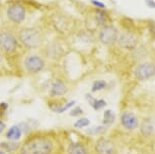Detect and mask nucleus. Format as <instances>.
<instances>
[{"label": "nucleus", "instance_id": "obj_1", "mask_svg": "<svg viewBox=\"0 0 155 154\" xmlns=\"http://www.w3.org/2000/svg\"><path fill=\"white\" fill-rule=\"evenodd\" d=\"M57 140L53 134L34 133L20 144L18 154H55Z\"/></svg>", "mask_w": 155, "mask_h": 154}, {"label": "nucleus", "instance_id": "obj_2", "mask_svg": "<svg viewBox=\"0 0 155 154\" xmlns=\"http://www.w3.org/2000/svg\"><path fill=\"white\" fill-rule=\"evenodd\" d=\"M92 147L94 154H118L119 150L116 142L106 135L96 138Z\"/></svg>", "mask_w": 155, "mask_h": 154}, {"label": "nucleus", "instance_id": "obj_3", "mask_svg": "<svg viewBox=\"0 0 155 154\" xmlns=\"http://www.w3.org/2000/svg\"><path fill=\"white\" fill-rule=\"evenodd\" d=\"M120 125L128 132H134L139 130L141 122L136 114L130 111H124L120 115Z\"/></svg>", "mask_w": 155, "mask_h": 154}, {"label": "nucleus", "instance_id": "obj_4", "mask_svg": "<svg viewBox=\"0 0 155 154\" xmlns=\"http://www.w3.org/2000/svg\"><path fill=\"white\" fill-rule=\"evenodd\" d=\"M19 39L25 47L30 49L38 48L42 43L39 31L35 28H25L19 33Z\"/></svg>", "mask_w": 155, "mask_h": 154}, {"label": "nucleus", "instance_id": "obj_5", "mask_svg": "<svg viewBox=\"0 0 155 154\" xmlns=\"http://www.w3.org/2000/svg\"><path fill=\"white\" fill-rule=\"evenodd\" d=\"M134 76L139 81H147L155 76V64L153 62L140 63L134 70Z\"/></svg>", "mask_w": 155, "mask_h": 154}, {"label": "nucleus", "instance_id": "obj_6", "mask_svg": "<svg viewBox=\"0 0 155 154\" xmlns=\"http://www.w3.org/2000/svg\"><path fill=\"white\" fill-rule=\"evenodd\" d=\"M66 151L68 154H94L93 147H90L87 142L79 139L70 140L67 145Z\"/></svg>", "mask_w": 155, "mask_h": 154}, {"label": "nucleus", "instance_id": "obj_7", "mask_svg": "<svg viewBox=\"0 0 155 154\" xmlns=\"http://www.w3.org/2000/svg\"><path fill=\"white\" fill-rule=\"evenodd\" d=\"M119 38V31L115 27L112 25H107L104 27L99 31L98 39L99 41L106 46L114 45L116 42H118Z\"/></svg>", "mask_w": 155, "mask_h": 154}, {"label": "nucleus", "instance_id": "obj_8", "mask_svg": "<svg viewBox=\"0 0 155 154\" xmlns=\"http://www.w3.org/2000/svg\"><path fill=\"white\" fill-rule=\"evenodd\" d=\"M23 65H25V70L28 72L36 74L44 69V67H45V61H44L43 58H41L38 55H30V56H28L25 59Z\"/></svg>", "mask_w": 155, "mask_h": 154}, {"label": "nucleus", "instance_id": "obj_9", "mask_svg": "<svg viewBox=\"0 0 155 154\" xmlns=\"http://www.w3.org/2000/svg\"><path fill=\"white\" fill-rule=\"evenodd\" d=\"M17 42L13 34L10 33H1L0 34V49L5 53H13L16 50Z\"/></svg>", "mask_w": 155, "mask_h": 154}, {"label": "nucleus", "instance_id": "obj_10", "mask_svg": "<svg viewBox=\"0 0 155 154\" xmlns=\"http://www.w3.org/2000/svg\"><path fill=\"white\" fill-rule=\"evenodd\" d=\"M138 37L131 31H124L118 38V43L126 50H133L138 45Z\"/></svg>", "mask_w": 155, "mask_h": 154}, {"label": "nucleus", "instance_id": "obj_11", "mask_svg": "<svg viewBox=\"0 0 155 154\" xmlns=\"http://www.w3.org/2000/svg\"><path fill=\"white\" fill-rule=\"evenodd\" d=\"M140 133L146 138H153L155 136V119L144 118L140 125Z\"/></svg>", "mask_w": 155, "mask_h": 154}, {"label": "nucleus", "instance_id": "obj_12", "mask_svg": "<svg viewBox=\"0 0 155 154\" xmlns=\"http://www.w3.org/2000/svg\"><path fill=\"white\" fill-rule=\"evenodd\" d=\"M7 16L11 21L16 22V24H19V22H21L22 20L25 19V8L19 4L12 5V6H10L9 8H8Z\"/></svg>", "mask_w": 155, "mask_h": 154}, {"label": "nucleus", "instance_id": "obj_13", "mask_svg": "<svg viewBox=\"0 0 155 154\" xmlns=\"http://www.w3.org/2000/svg\"><path fill=\"white\" fill-rule=\"evenodd\" d=\"M68 92V86L64 81L57 79L55 80L51 85V89H50V95L53 97H61L67 94Z\"/></svg>", "mask_w": 155, "mask_h": 154}, {"label": "nucleus", "instance_id": "obj_14", "mask_svg": "<svg viewBox=\"0 0 155 154\" xmlns=\"http://www.w3.org/2000/svg\"><path fill=\"white\" fill-rule=\"evenodd\" d=\"M85 98H86L88 104L92 107L93 110H94L95 112H99V111H101V110H104L107 106L106 100H102V98L94 97V95H93L92 93H87L85 95Z\"/></svg>", "mask_w": 155, "mask_h": 154}, {"label": "nucleus", "instance_id": "obj_15", "mask_svg": "<svg viewBox=\"0 0 155 154\" xmlns=\"http://www.w3.org/2000/svg\"><path fill=\"white\" fill-rule=\"evenodd\" d=\"M110 128L106 127L104 125L99 124V125H95V126H91L88 127L85 130V134L88 136H93V137H101V136H104L106 133L109 131Z\"/></svg>", "mask_w": 155, "mask_h": 154}, {"label": "nucleus", "instance_id": "obj_16", "mask_svg": "<svg viewBox=\"0 0 155 154\" xmlns=\"http://www.w3.org/2000/svg\"><path fill=\"white\" fill-rule=\"evenodd\" d=\"M21 136H22V129L18 125H14V126L10 127L6 131V133H5V138L7 140L13 142H17L18 140H20Z\"/></svg>", "mask_w": 155, "mask_h": 154}, {"label": "nucleus", "instance_id": "obj_17", "mask_svg": "<svg viewBox=\"0 0 155 154\" xmlns=\"http://www.w3.org/2000/svg\"><path fill=\"white\" fill-rule=\"evenodd\" d=\"M116 121H117V115L113 110H110V109L104 110V113H102V120H101L102 125H104V126L107 128H110L116 123Z\"/></svg>", "mask_w": 155, "mask_h": 154}, {"label": "nucleus", "instance_id": "obj_18", "mask_svg": "<svg viewBox=\"0 0 155 154\" xmlns=\"http://www.w3.org/2000/svg\"><path fill=\"white\" fill-rule=\"evenodd\" d=\"M20 147V144L17 143V142H13V141H4L0 143V149L5 151V152H12V151L18 150Z\"/></svg>", "mask_w": 155, "mask_h": 154}, {"label": "nucleus", "instance_id": "obj_19", "mask_svg": "<svg viewBox=\"0 0 155 154\" xmlns=\"http://www.w3.org/2000/svg\"><path fill=\"white\" fill-rule=\"evenodd\" d=\"M91 125V121L86 117H80L73 123V128L77 130H82V129H87Z\"/></svg>", "mask_w": 155, "mask_h": 154}, {"label": "nucleus", "instance_id": "obj_20", "mask_svg": "<svg viewBox=\"0 0 155 154\" xmlns=\"http://www.w3.org/2000/svg\"><path fill=\"white\" fill-rule=\"evenodd\" d=\"M107 83L104 80H102V79L95 80L94 82L92 83L91 92H92V93H95V92H98V91H101V90H104V88H107Z\"/></svg>", "mask_w": 155, "mask_h": 154}, {"label": "nucleus", "instance_id": "obj_21", "mask_svg": "<svg viewBox=\"0 0 155 154\" xmlns=\"http://www.w3.org/2000/svg\"><path fill=\"white\" fill-rule=\"evenodd\" d=\"M75 106H76V101L75 100L68 101V103H64L61 106L58 107L56 111H55V113H57V114H62V113H65L67 111H69V110H71L72 107H74Z\"/></svg>", "mask_w": 155, "mask_h": 154}, {"label": "nucleus", "instance_id": "obj_22", "mask_svg": "<svg viewBox=\"0 0 155 154\" xmlns=\"http://www.w3.org/2000/svg\"><path fill=\"white\" fill-rule=\"evenodd\" d=\"M95 19H96V22H97L99 25H106V22L109 20V17H107V14L106 12H102V11H96Z\"/></svg>", "mask_w": 155, "mask_h": 154}, {"label": "nucleus", "instance_id": "obj_23", "mask_svg": "<svg viewBox=\"0 0 155 154\" xmlns=\"http://www.w3.org/2000/svg\"><path fill=\"white\" fill-rule=\"evenodd\" d=\"M69 115H70V117L78 119L80 117H83L84 111H83L82 107H80V106H74V107H72V109L70 110Z\"/></svg>", "mask_w": 155, "mask_h": 154}, {"label": "nucleus", "instance_id": "obj_24", "mask_svg": "<svg viewBox=\"0 0 155 154\" xmlns=\"http://www.w3.org/2000/svg\"><path fill=\"white\" fill-rule=\"evenodd\" d=\"M91 3L93 5H95V6L99 7V8H104V7H106V5H104V3H101V2L97 1V0H91Z\"/></svg>", "mask_w": 155, "mask_h": 154}, {"label": "nucleus", "instance_id": "obj_25", "mask_svg": "<svg viewBox=\"0 0 155 154\" xmlns=\"http://www.w3.org/2000/svg\"><path fill=\"white\" fill-rule=\"evenodd\" d=\"M7 103H0V113H1V115H3L5 112H6V109H7Z\"/></svg>", "mask_w": 155, "mask_h": 154}, {"label": "nucleus", "instance_id": "obj_26", "mask_svg": "<svg viewBox=\"0 0 155 154\" xmlns=\"http://www.w3.org/2000/svg\"><path fill=\"white\" fill-rule=\"evenodd\" d=\"M5 129H6V124L0 119V134H2L5 131Z\"/></svg>", "mask_w": 155, "mask_h": 154}, {"label": "nucleus", "instance_id": "obj_27", "mask_svg": "<svg viewBox=\"0 0 155 154\" xmlns=\"http://www.w3.org/2000/svg\"><path fill=\"white\" fill-rule=\"evenodd\" d=\"M146 3H147V5L149 7L155 8V2L153 1V0H146Z\"/></svg>", "mask_w": 155, "mask_h": 154}, {"label": "nucleus", "instance_id": "obj_28", "mask_svg": "<svg viewBox=\"0 0 155 154\" xmlns=\"http://www.w3.org/2000/svg\"><path fill=\"white\" fill-rule=\"evenodd\" d=\"M0 154H7V153L5 152V151H3V150H1V149H0Z\"/></svg>", "mask_w": 155, "mask_h": 154}, {"label": "nucleus", "instance_id": "obj_29", "mask_svg": "<svg viewBox=\"0 0 155 154\" xmlns=\"http://www.w3.org/2000/svg\"><path fill=\"white\" fill-rule=\"evenodd\" d=\"M1 61H2V59H1V55H0V64H1Z\"/></svg>", "mask_w": 155, "mask_h": 154}]
</instances>
